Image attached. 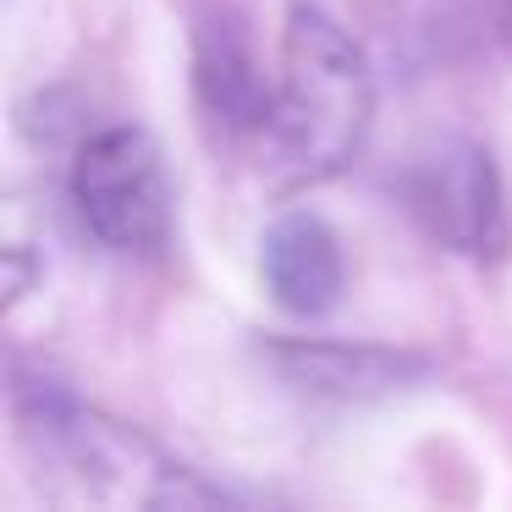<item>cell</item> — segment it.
<instances>
[{"mask_svg": "<svg viewBox=\"0 0 512 512\" xmlns=\"http://www.w3.org/2000/svg\"><path fill=\"white\" fill-rule=\"evenodd\" d=\"M369 105H375V89H369L364 50L314 0H292L287 28H281L270 122L259 133L276 166L298 182L331 177L364 144Z\"/></svg>", "mask_w": 512, "mask_h": 512, "instance_id": "cell-1", "label": "cell"}, {"mask_svg": "<svg viewBox=\"0 0 512 512\" xmlns=\"http://www.w3.org/2000/svg\"><path fill=\"white\" fill-rule=\"evenodd\" d=\"M23 441L39 474H50L56 496L105 501V507H188V501H226V490L204 485L193 468L171 463L133 424L83 408L67 391H23L17 397Z\"/></svg>", "mask_w": 512, "mask_h": 512, "instance_id": "cell-2", "label": "cell"}, {"mask_svg": "<svg viewBox=\"0 0 512 512\" xmlns=\"http://www.w3.org/2000/svg\"><path fill=\"white\" fill-rule=\"evenodd\" d=\"M72 210L111 254H155L171 232V193L160 149L138 127H105L72 160Z\"/></svg>", "mask_w": 512, "mask_h": 512, "instance_id": "cell-3", "label": "cell"}, {"mask_svg": "<svg viewBox=\"0 0 512 512\" xmlns=\"http://www.w3.org/2000/svg\"><path fill=\"white\" fill-rule=\"evenodd\" d=\"M408 210L430 226L457 254H501L507 248V210H501V177L490 155L468 138H441L424 155H413L408 177Z\"/></svg>", "mask_w": 512, "mask_h": 512, "instance_id": "cell-4", "label": "cell"}, {"mask_svg": "<svg viewBox=\"0 0 512 512\" xmlns=\"http://www.w3.org/2000/svg\"><path fill=\"white\" fill-rule=\"evenodd\" d=\"M259 276H265V292L276 298V309L298 314V320H320L342 303L347 287L342 243L309 210L276 215L265 243H259Z\"/></svg>", "mask_w": 512, "mask_h": 512, "instance_id": "cell-5", "label": "cell"}, {"mask_svg": "<svg viewBox=\"0 0 512 512\" xmlns=\"http://www.w3.org/2000/svg\"><path fill=\"white\" fill-rule=\"evenodd\" d=\"M199 100L210 105L215 122H226L232 133H265L270 122V94L276 78H265L248 50V39L237 34V23H210L199 34Z\"/></svg>", "mask_w": 512, "mask_h": 512, "instance_id": "cell-6", "label": "cell"}]
</instances>
